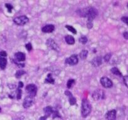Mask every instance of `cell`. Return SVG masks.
<instances>
[{"instance_id":"ba28073f","label":"cell","mask_w":128,"mask_h":120,"mask_svg":"<svg viewBox=\"0 0 128 120\" xmlns=\"http://www.w3.org/2000/svg\"><path fill=\"white\" fill-rule=\"evenodd\" d=\"M78 63V56L77 55H72L66 60V64L70 66L76 65Z\"/></svg>"},{"instance_id":"83f0119b","label":"cell","mask_w":128,"mask_h":120,"mask_svg":"<svg viewBox=\"0 0 128 120\" xmlns=\"http://www.w3.org/2000/svg\"><path fill=\"white\" fill-rule=\"evenodd\" d=\"M87 27L88 29H91L93 27V21L87 20Z\"/></svg>"},{"instance_id":"1f68e13d","label":"cell","mask_w":128,"mask_h":120,"mask_svg":"<svg viewBox=\"0 0 128 120\" xmlns=\"http://www.w3.org/2000/svg\"><path fill=\"white\" fill-rule=\"evenodd\" d=\"M122 21L124 22L125 24H126L127 25H128V16H123L121 18Z\"/></svg>"},{"instance_id":"e575fe53","label":"cell","mask_w":128,"mask_h":120,"mask_svg":"<svg viewBox=\"0 0 128 120\" xmlns=\"http://www.w3.org/2000/svg\"><path fill=\"white\" fill-rule=\"evenodd\" d=\"M65 95H67V96H68V97H70V96H72V93H71L70 91H68V90H67V91H65Z\"/></svg>"},{"instance_id":"3957f363","label":"cell","mask_w":128,"mask_h":120,"mask_svg":"<svg viewBox=\"0 0 128 120\" xmlns=\"http://www.w3.org/2000/svg\"><path fill=\"white\" fill-rule=\"evenodd\" d=\"M29 21V18L25 15L20 16L13 19V22L18 26H24Z\"/></svg>"},{"instance_id":"7a4b0ae2","label":"cell","mask_w":128,"mask_h":120,"mask_svg":"<svg viewBox=\"0 0 128 120\" xmlns=\"http://www.w3.org/2000/svg\"><path fill=\"white\" fill-rule=\"evenodd\" d=\"M92 111V106L87 99H83L81 106V115L83 118H86L90 114Z\"/></svg>"},{"instance_id":"cb8c5ba5","label":"cell","mask_w":128,"mask_h":120,"mask_svg":"<svg viewBox=\"0 0 128 120\" xmlns=\"http://www.w3.org/2000/svg\"><path fill=\"white\" fill-rule=\"evenodd\" d=\"M69 103L71 106H74V105H76L77 103V100L75 97H74L73 95L69 97Z\"/></svg>"},{"instance_id":"30bf717a","label":"cell","mask_w":128,"mask_h":120,"mask_svg":"<svg viewBox=\"0 0 128 120\" xmlns=\"http://www.w3.org/2000/svg\"><path fill=\"white\" fill-rule=\"evenodd\" d=\"M54 29H55V26L52 24H50L44 26L42 28V31L43 33H52L54 31Z\"/></svg>"},{"instance_id":"ffe728a7","label":"cell","mask_w":128,"mask_h":120,"mask_svg":"<svg viewBox=\"0 0 128 120\" xmlns=\"http://www.w3.org/2000/svg\"><path fill=\"white\" fill-rule=\"evenodd\" d=\"M51 116H52V119L56 118H62L61 116H60V114L59 113L58 111L55 108H54V112H53L52 115Z\"/></svg>"},{"instance_id":"d590c367","label":"cell","mask_w":128,"mask_h":120,"mask_svg":"<svg viewBox=\"0 0 128 120\" xmlns=\"http://www.w3.org/2000/svg\"><path fill=\"white\" fill-rule=\"evenodd\" d=\"M24 118L23 116H19V117H16L15 118L13 119L12 120H24Z\"/></svg>"},{"instance_id":"ac0fdd59","label":"cell","mask_w":128,"mask_h":120,"mask_svg":"<svg viewBox=\"0 0 128 120\" xmlns=\"http://www.w3.org/2000/svg\"><path fill=\"white\" fill-rule=\"evenodd\" d=\"M110 71H111V73H112V74H115V75L118 76L122 77V74L121 72H120V71L119 70V69H118V68H116V67H114V68H111Z\"/></svg>"},{"instance_id":"74e56055","label":"cell","mask_w":128,"mask_h":120,"mask_svg":"<svg viewBox=\"0 0 128 120\" xmlns=\"http://www.w3.org/2000/svg\"><path fill=\"white\" fill-rule=\"evenodd\" d=\"M23 85H24V84H23V82L20 81L19 83H18V88H21V89H22V88L23 87Z\"/></svg>"},{"instance_id":"484cf974","label":"cell","mask_w":128,"mask_h":120,"mask_svg":"<svg viewBox=\"0 0 128 120\" xmlns=\"http://www.w3.org/2000/svg\"><path fill=\"white\" fill-rule=\"evenodd\" d=\"M87 41H88L87 38L85 36H81V37L79 38V42L80 43L83 44V45H85V44L87 43Z\"/></svg>"},{"instance_id":"836d02e7","label":"cell","mask_w":128,"mask_h":120,"mask_svg":"<svg viewBox=\"0 0 128 120\" xmlns=\"http://www.w3.org/2000/svg\"><path fill=\"white\" fill-rule=\"evenodd\" d=\"M0 56H3V57H6V56H7L6 52V51H0Z\"/></svg>"},{"instance_id":"603a6c76","label":"cell","mask_w":128,"mask_h":120,"mask_svg":"<svg viewBox=\"0 0 128 120\" xmlns=\"http://www.w3.org/2000/svg\"><path fill=\"white\" fill-rule=\"evenodd\" d=\"M66 28H67V29H68V31H70V32H72V33L74 34V35H76L77 34V31H76V29H75L72 26H70V25H66Z\"/></svg>"},{"instance_id":"4fadbf2b","label":"cell","mask_w":128,"mask_h":120,"mask_svg":"<svg viewBox=\"0 0 128 120\" xmlns=\"http://www.w3.org/2000/svg\"><path fill=\"white\" fill-rule=\"evenodd\" d=\"M102 63V58L100 56H97V57L94 58L91 62L93 66L94 67L99 66L100 65H101Z\"/></svg>"},{"instance_id":"5b68a950","label":"cell","mask_w":128,"mask_h":120,"mask_svg":"<svg viewBox=\"0 0 128 120\" xmlns=\"http://www.w3.org/2000/svg\"><path fill=\"white\" fill-rule=\"evenodd\" d=\"M34 103H35V97L30 96V95H27L24 98V101H23V106L24 108L27 109L31 107L32 105H34Z\"/></svg>"},{"instance_id":"52a82bcc","label":"cell","mask_w":128,"mask_h":120,"mask_svg":"<svg viewBox=\"0 0 128 120\" xmlns=\"http://www.w3.org/2000/svg\"><path fill=\"white\" fill-rule=\"evenodd\" d=\"M100 82L102 86L105 88H110L113 86L112 81L106 76L102 77L100 79Z\"/></svg>"},{"instance_id":"277c9868","label":"cell","mask_w":128,"mask_h":120,"mask_svg":"<svg viewBox=\"0 0 128 120\" xmlns=\"http://www.w3.org/2000/svg\"><path fill=\"white\" fill-rule=\"evenodd\" d=\"M25 90L26 91L28 95L35 97L37 93V87L34 84H29L26 86Z\"/></svg>"},{"instance_id":"ab89813d","label":"cell","mask_w":128,"mask_h":120,"mask_svg":"<svg viewBox=\"0 0 128 120\" xmlns=\"http://www.w3.org/2000/svg\"><path fill=\"white\" fill-rule=\"evenodd\" d=\"M1 111H2V108H0V112H1Z\"/></svg>"},{"instance_id":"5bb4252c","label":"cell","mask_w":128,"mask_h":120,"mask_svg":"<svg viewBox=\"0 0 128 120\" xmlns=\"http://www.w3.org/2000/svg\"><path fill=\"white\" fill-rule=\"evenodd\" d=\"M54 108L52 106H46V107L44 108V112L45 113V116L46 118H48L52 116L53 112H54Z\"/></svg>"},{"instance_id":"4316f807","label":"cell","mask_w":128,"mask_h":120,"mask_svg":"<svg viewBox=\"0 0 128 120\" xmlns=\"http://www.w3.org/2000/svg\"><path fill=\"white\" fill-rule=\"evenodd\" d=\"M5 6H6V8L8 9V11L9 12V13H12V9H13V5H12L11 4H9V3H6Z\"/></svg>"},{"instance_id":"d4e9b609","label":"cell","mask_w":128,"mask_h":120,"mask_svg":"<svg viewBox=\"0 0 128 120\" xmlns=\"http://www.w3.org/2000/svg\"><path fill=\"white\" fill-rule=\"evenodd\" d=\"M26 73V72L23 70H18V71L16 73L15 76L16 78H20L23 75H24Z\"/></svg>"},{"instance_id":"9c48e42d","label":"cell","mask_w":128,"mask_h":120,"mask_svg":"<svg viewBox=\"0 0 128 120\" xmlns=\"http://www.w3.org/2000/svg\"><path fill=\"white\" fill-rule=\"evenodd\" d=\"M46 45L48 48L52 49V50H55L56 51H60V48L58 46L57 44L54 41V40L52 38L48 39L47 41H46Z\"/></svg>"},{"instance_id":"f1b7e54d","label":"cell","mask_w":128,"mask_h":120,"mask_svg":"<svg viewBox=\"0 0 128 120\" xmlns=\"http://www.w3.org/2000/svg\"><path fill=\"white\" fill-rule=\"evenodd\" d=\"M13 61L14 62V63L15 64H16L17 66H18V67H20V68H23V67H24V63H20V62H18L16 61L15 60H13Z\"/></svg>"},{"instance_id":"f546056e","label":"cell","mask_w":128,"mask_h":120,"mask_svg":"<svg viewBox=\"0 0 128 120\" xmlns=\"http://www.w3.org/2000/svg\"><path fill=\"white\" fill-rule=\"evenodd\" d=\"M110 58H111V54L108 53L104 57V60L106 62H108L110 60Z\"/></svg>"},{"instance_id":"8992f818","label":"cell","mask_w":128,"mask_h":120,"mask_svg":"<svg viewBox=\"0 0 128 120\" xmlns=\"http://www.w3.org/2000/svg\"><path fill=\"white\" fill-rule=\"evenodd\" d=\"M94 100L96 101H99L100 100H104L105 98V93L102 89H97L94 91L92 95Z\"/></svg>"},{"instance_id":"7402d4cb","label":"cell","mask_w":128,"mask_h":120,"mask_svg":"<svg viewBox=\"0 0 128 120\" xmlns=\"http://www.w3.org/2000/svg\"><path fill=\"white\" fill-rule=\"evenodd\" d=\"M16 99L17 100H20L22 98V90L21 88H18L16 90Z\"/></svg>"},{"instance_id":"6da1fadb","label":"cell","mask_w":128,"mask_h":120,"mask_svg":"<svg viewBox=\"0 0 128 120\" xmlns=\"http://www.w3.org/2000/svg\"><path fill=\"white\" fill-rule=\"evenodd\" d=\"M77 13L81 17L87 18V20H92L98 15V11L94 7H86L77 11Z\"/></svg>"},{"instance_id":"4dcf8cb0","label":"cell","mask_w":128,"mask_h":120,"mask_svg":"<svg viewBox=\"0 0 128 120\" xmlns=\"http://www.w3.org/2000/svg\"><path fill=\"white\" fill-rule=\"evenodd\" d=\"M25 48H26V50H28V51H32V44H31L30 43H28L26 44Z\"/></svg>"},{"instance_id":"2e32d148","label":"cell","mask_w":128,"mask_h":120,"mask_svg":"<svg viewBox=\"0 0 128 120\" xmlns=\"http://www.w3.org/2000/svg\"><path fill=\"white\" fill-rule=\"evenodd\" d=\"M65 40H66V43H67L68 45H73L75 43V39L71 35H67V36L65 37Z\"/></svg>"},{"instance_id":"f35d334b","label":"cell","mask_w":128,"mask_h":120,"mask_svg":"<svg viewBox=\"0 0 128 120\" xmlns=\"http://www.w3.org/2000/svg\"><path fill=\"white\" fill-rule=\"evenodd\" d=\"M47 120V118H46L45 116H42V117H40V119H39V120Z\"/></svg>"},{"instance_id":"8d00e7d4","label":"cell","mask_w":128,"mask_h":120,"mask_svg":"<svg viewBox=\"0 0 128 120\" xmlns=\"http://www.w3.org/2000/svg\"><path fill=\"white\" fill-rule=\"evenodd\" d=\"M123 36H124V38L126 39V40H128V31H126V32H124V33H123Z\"/></svg>"},{"instance_id":"7c38bea8","label":"cell","mask_w":128,"mask_h":120,"mask_svg":"<svg viewBox=\"0 0 128 120\" xmlns=\"http://www.w3.org/2000/svg\"><path fill=\"white\" fill-rule=\"evenodd\" d=\"M15 60L18 62H23L25 61V54L22 52H17L14 54Z\"/></svg>"},{"instance_id":"d6a6232c","label":"cell","mask_w":128,"mask_h":120,"mask_svg":"<svg viewBox=\"0 0 128 120\" xmlns=\"http://www.w3.org/2000/svg\"><path fill=\"white\" fill-rule=\"evenodd\" d=\"M128 76H123V79H124V84L126 85V86L128 87Z\"/></svg>"},{"instance_id":"e0dca14e","label":"cell","mask_w":128,"mask_h":120,"mask_svg":"<svg viewBox=\"0 0 128 120\" xmlns=\"http://www.w3.org/2000/svg\"><path fill=\"white\" fill-rule=\"evenodd\" d=\"M45 83H49V84H54V83H55V79L53 78L52 74L49 73V74H47V76L45 78Z\"/></svg>"},{"instance_id":"44dd1931","label":"cell","mask_w":128,"mask_h":120,"mask_svg":"<svg viewBox=\"0 0 128 120\" xmlns=\"http://www.w3.org/2000/svg\"><path fill=\"white\" fill-rule=\"evenodd\" d=\"M75 83H76V81H75V79H68V81H67V88H68V89H70V88L72 87V86L75 84Z\"/></svg>"},{"instance_id":"d6986e66","label":"cell","mask_w":128,"mask_h":120,"mask_svg":"<svg viewBox=\"0 0 128 120\" xmlns=\"http://www.w3.org/2000/svg\"><path fill=\"white\" fill-rule=\"evenodd\" d=\"M87 55H88V51L86 50H83L80 51L79 53V56L81 60H84L87 58Z\"/></svg>"},{"instance_id":"9a60e30c","label":"cell","mask_w":128,"mask_h":120,"mask_svg":"<svg viewBox=\"0 0 128 120\" xmlns=\"http://www.w3.org/2000/svg\"><path fill=\"white\" fill-rule=\"evenodd\" d=\"M7 64L6 57L0 56V68L2 69H4Z\"/></svg>"},{"instance_id":"8fae6325","label":"cell","mask_w":128,"mask_h":120,"mask_svg":"<svg viewBox=\"0 0 128 120\" xmlns=\"http://www.w3.org/2000/svg\"><path fill=\"white\" fill-rule=\"evenodd\" d=\"M106 118L108 120H116V111L115 110L109 111L106 115Z\"/></svg>"}]
</instances>
